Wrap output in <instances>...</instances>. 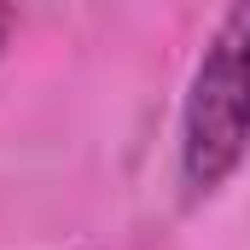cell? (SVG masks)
Wrapping results in <instances>:
<instances>
[{
  "label": "cell",
  "instance_id": "7a4b0ae2",
  "mask_svg": "<svg viewBox=\"0 0 250 250\" xmlns=\"http://www.w3.org/2000/svg\"><path fill=\"white\" fill-rule=\"evenodd\" d=\"M6 29H12V12L0 6V47H6Z\"/></svg>",
  "mask_w": 250,
  "mask_h": 250
},
{
  "label": "cell",
  "instance_id": "6da1fadb",
  "mask_svg": "<svg viewBox=\"0 0 250 250\" xmlns=\"http://www.w3.org/2000/svg\"><path fill=\"white\" fill-rule=\"evenodd\" d=\"M250 151V6H233L192 70L181 111V175L204 198Z\"/></svg>",
  "mask_w": 250,
  "mask_h": 250
}]
</instances>
